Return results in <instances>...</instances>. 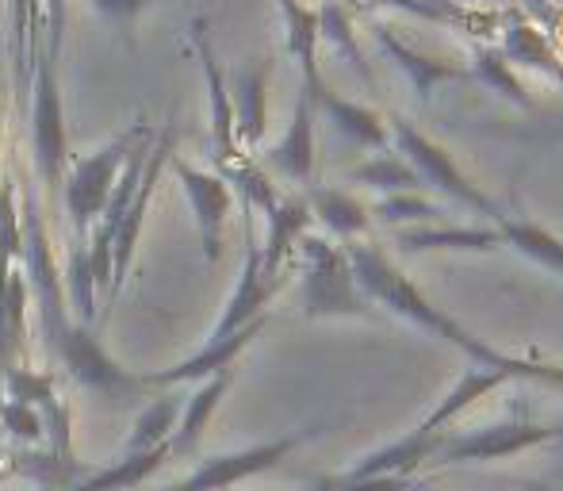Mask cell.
Returning a JSON list of instances; mask_svg holds the SVG:
<instances>
[{
  "label": "cell",
  "mask_w": 563,
  "mask_h": 491,
  "mask_svg": "<svg viewBox=\"0 0 563 491\" xmlns=\"http://www.w3.org/2000/svg\"><path fill=\"white\" fill-rule=\"evenodd\" d=\"M341 250H345L349 269H353V281H356V288H361V296L368 299V304L387 307L391 315L415 323V327L426 330V335L445 338L449 346H456L460 353H467L475 365L503 369L510 380H533V384H544V377H549V361L510 358V353L495 350V346H487L483 338H475L472 330H464L456 319H449L441 307H433L430 299H426V292L418 288L415 281H407V276H402L399 269L387 261V253L379 250L376 242L353 239V242L341 246Z\"/></svg>",
  "instance_id": "cell-1"
},
{
  "label": "cell",
  "mask_w": 563,
  "mask_h": 491,
  "mask_svg": "<svg viewBox=\"0 0 563 491\" xmlns=\"http://www.w3.org/2000/svg\"><path fill=\"white\" fill-rule=\"evenodd\" d=\"M58 58L62 54L46 51L43 39V23L35 28L27 46V62H31V150H35V173L43 181L46 193H58L66 170L74 162L69 154V139H66V112H62V85H58Z\"/></svg>",
  "instance_id": "cell-2"
},
{
  "label": "cell",
  "mask_w": 563,
  "mask_h": 491,
  "mask_svg": "<svg viewBox=\"0 0 563 491\" xmlns=\"http://www.w3.org/2000/svg\"><path fill=\"white\" fill-rule=\"evenodd\" d=\"M146 134H154V123L134 120L126 131H119L115 139H108L100 150L69 162L62 185H66V216H69V227H74V242H89L92 223H97V216L104 211V204H108V196H112L126 157H131V150L139 146Z\"/></svg>",
  "instance_id": "cell-3"
},
{
  "label": "cell",
  "mask_w": 563,
  "mask_h": 491,
  "mask_svg": "<svg viewBox=\"0 0 563 491\" xmlns=\"http://www.w3.org/2000/svg\"><path fill=\"white\" fill-rule=\"evenodd\" d=\"M299 276H303V315L330 319V315H372V304L353 281L349 258L338 242L322 234L299 239Z\"/></svg>",
  "instance_id": "cell-4"
},
{
  "label": "cell",
  "mask_w": 563,
  "mask_h": 491,
  "mask_svg": "<svg viewBox=\"0 0 563 491\" xmlns=\"http://www.w3.org/2000/svg\"><path fill=\"white\" fill-rule=\"evenodd\" d=\"M556 438H563V426L533 423L526 411V400H518L503 423H490L464 434H445V441L430 457V465H495L506 461V457L526 454L533 446H549Z\"/></svg>",
  "instance_id": "cell-5"
},
{
  "label": "cell",
  "mask_w": 563,
  "mask_h": 491,
  "mask_svg": "<svg viewBox=\"0 0 563 491\" xmlns=\"http://www.w3.org/2000/svg\"><path fill=\"white\" fill-rule=\"evenodd\" d=\"M387 123V139L395 142V150H399V157L410 165V170L418 173V181H422V188H438L441 196H449V200L464 204V208L479 211V216L487 219H498L503 216V208H498L490 196L479 193V185H472V181L464 177V170H460L456 162H452L449 150H441L438 142L426 139L418 127H410L402 116H391Z\"/></svg>",
  "instance_id": "cell-6"
},
{
  "label": "cell",
  "mask_w": 563,
  "mask_h": 491,
  "mask_svg": "<svg viewBox=\"0 0 563 491\" xmlns=\"http://www.w3.org/2000/svg\"><path fill=\"white\" fill-rule=\"evenodd\" d=\"M322 434V426H299V430H288L280 438H268V441H257V446H245V449H234V454H219V457H203L185 480L169 484L165 491H230L234 484L250 477H261V472L276 469L280 461H288L299 446L314 441Z\"/></svg>",
  "instance_id": "cell-7"
},
{
  "label": "cell",
  "mask_w": 563,
  "mask_h": 491,
  "mask_svg": "<svg viewBox=\"0 0 563 491\" xmlns=\"http://www.w3.org/2000/svg\"><path fill=\"white\" fill-rule=\"evenodd\" d=\"M173 154H177V123L169 120L154 134V142H150L142 177H139V185H134V196L126 200L123 219H119V231L112 242V288H108V307H115L119 292H123V284H126V273H131V261H134V246H139L142 223H146L150 200H154L162 177L169 173Z\"/></svg>",
  "instance_id": "cell-8"
},
{
  "label": "cell",
  "mask_w": 563,
  "mask_h": 491,
  "mask_svg": "<svg viewBox=\"0 0 563 491\" xmlns=\"http://www.w3.org/2000/svg\"><path fill=\"white\" fill-rule=\"evenodd\" d=\"M169 173L180 181V188H185V196H188V208H192V216H196V231H200L203 258H208V265H216V261L223 258V227H227L230 211H234V193H230V185L219 173L196 170V165H188L180 154H173Z\"/></svg>",
  "instance_id": "cell-9"
},
{
  "label": "cell",
  "mask_w": 563,
  "mask_h": 491,
  "mask_svg": "<svg viewBox=\"0 0 563 491\" xmlns=\"http://www.w3.org/2000/svg\"><path fill=\"white\" fill-rule=\"evenodd\" d=\"M284 284H288V281L265 276V269H261V242L253 239V219L245 216V258H242V273H238L234 292H230L223 315H219V323L211 327L208 338H227V335H234V330L250 327L253 319H261V315H265V307L273 304V296L284 288Z\"/></svg>",
  "instance_id": "cell-10"
},
{
  "label": "cell",
  "mask_w": 563,
  "mask_h": 491,
  "mask_svg": "<svg viewBox=\"0 0 563 491\" xmlns=\"http://www.w3.org/2000/svg\"><path fill=\"white\" fill-rule=\"evenodd\" d=\"M268 315H261V319H253L250 327L234 330V335L227 338H208V342L200 346V350L192 353V358L177 361V365L169 369H157V372H142V384L146 388H185V384H203V380L219 377V372L234 369L238 358H242L245 350L253 346V338L265 330Z\"/></svg>",
  "instance_id": "cell-11"
},
{
  "label": "cell",
  "mask_w": 563,
  "mask_h": 491,
  "mask_svg": "<svg viewBox=\"0 0 563 491\" xmlns=\"http://www.w3.org/2000/svg\"><path fill=\"white\" fill-rule=\"evenodd\" d=\"M188 43H192L196 58H200V69H203V85H208V105H211V162L227 165L234 162L242 150H238V139H234V108H230V92H227V74L216 58V46H211V35H208V20L203 15H192L188 23Z\"/></svg>",
  "instance_id": "cell-12"
},
{
  "label": "cell",
  "mask_w": 563,
  "mask_h": 491,
  "mask_svg": "<svg viewBox=\"0 0 563 491\" xmlns=\"http://www.w3.org/2000/svg\"><path fill=\"white\" fill-rule=\"evenodd\" d=\"M257 165L268 173V177H284L288 185H311L314 177V105L303 89L296 97V108H291L288 131L280 134V142H273L268 150H261Z\"/></svg>",
  "instance_id": "cell-13"
},
{
  "label": "cell",
  "mask_w": 563,
  "mask_h": 491,
  "mask_svg": "<svg viewBox=\"0 0 563 491\" xmlns=\"http://www.w3.org/2000/svg\"><path fill=\"white\" fill-rule=\"evenodd\" d=\"M268 77H273V62L268 58L242 62V66L227 77L230 108H234V139H238V150H242V154L261 150V139H265Z\"/></svg>",
  "instance_id": "cell-14"
},
{
  "label": "cell",
  "mask_w": 563,
  "mask_h": 491,
  "mask_svg": "<svg viewBox=\"0 0 563 491\" xmlns=\"http://www.w3.org/2000/svg\"><path fill=\"white\" fill-rule=\"evenodd\" d=\"M445 434L449 430L433 434V430L415 426L410 434L395 438L391 446H379V449H372V454H364L361 461H353L345 472H338V477L341 480H410V472L430 465V457L438 454Z\"/></svg>",
  "instance_id": "cell-15"
},
{
  "label": "cell",
  "mask_w": 563,
  "mask_h": 491,
  "mask_svg": "<svg viewBox=\"0 0 563 491\" xmlns=\"http://www.w3.org/2000/svg\"><path fill=\"white\" fill-rule=\"evenodd\" d=\"M311 219L314 216H311L307 196H280V204L265 216L268 231H265V242H261V269H265V276L288 281L291 265H296L299 239L311 231Z\"/></svg>",
  "instance_id": "cell-16"
},
{
  "label": "cell",
  "mask_w": 563,
  "mask_h": 491,
  "mask_svg": "<svg viewBox=\"0 0 563 491\" xmlns=\"http://www.w3.org/2000/svg\"><path fill=\"white\" fill-rule=\"evenodd\" d=\"M372 39H376V46L387 54V58L395 62V66L407 74V81L415 85L418 100H430L433 89L445 81H467V69L464 66H452L449 58H430V54L415 51L410 43H402L399 35H395L391 28H384V23H372Z\"/></svg>",
  "instance_id": "cell-17"
},
{
  "label": "cell",
  "mask_w": 563,
  "mask_h": 491,
  "mask_svg": "<svg viewBox=\"0 0 563 491\" xmlns=\"http://www.w3.org/2000/svg\"><path fill=\"white\" fill-rule=\"evenodd\" d=\"M303 92L311 97L314 112L327 116V120L334 123L349 142H356V146H368V150H384L387 146L384 116L372 112V108H364V105H353V100H345V97H338V92L327 85V77H322L319 85H311V89H303Z\"/></svg>",
  "instance_id": "cell-18"
},
{
  "label": "cell",
  "mask_w": 563,
  "mask_h": 491,
  "mask_svg": "<svg viewBox=\"0 0 563 491\" xmlns=\"http://www.w3.org/2000/svg\"><path fill=\"white\" fill-rule=\"evenodd\" d=\"M0 472L12 480H23L35 491H66L74 484H81L89 472L77 461H66V457H54L46 446L38 449H4L0 454Z\"/></svg>",
  "instance_id": "cell-19"
},
{
  "label": "cell",
  "mask_w": 563,
  "mask_h": 491,
  "mask_svg": "<svg viewBox=\"0 0 563 491\" xmlns=\"http://www.w3.org/2000/svg\"><path fill=\"white\" fill-rule=\"evenodd\" d=\"M510 66H526V69H541L563 89V58L549 46V39L533 28V23L521 15V8H506L503 12V46Z\"/></svg>",
  "instance_id": "cell-20"
},
{
  "label": "cell",
  "mask_w": 563,
  "mask_h": 491,
  "mask_svg": "<svg viewBox=\"0 0 563 491\" xmlns=\"http://www.w3.org/2000/svg\"><path fill=\"white\" fill-rule=\"evenodd\" d=\"M230 384H234V369L196 384V392L188 395L185 407H180L177 430H173V441H169L173 457H196V449H200V441H203V430H208L211 415L219 411V403H223V395L230 392Z\"/></svg>",
  "instance_id": "cell-21"
},
{
  "label": "cell",
  "mask_w": 563,
  "mask_h": 491,
  "mask_svg": "<svg viewBox=\"0 0 563 491\" xmlns=\"http://www.w3.org/2000/svg\"><path fill=\"white\" fill-rule=\"evenodd\" d=\"M307 204H311V216L327 227L334 239L353 242L364 239L372 231V216L353 193L345 188H330V185H307Z\"/></svg>",
  "instance_id": "cell-22"
},
{
  "label": "cell",
  "mask_w": 563,
  "mask_h": 491,
  "mask_svg": "<svg viewBox=\"0 0 563 491\" xmlns=\"http://www.w3.org/2000/svg\"><path fill=\"white\" fill-rule=\"evenodd\" d=\"M284 20V43L288 54L299 62V74H303V89L322 81L319 69V8L303 4V0H276Z\"/></svg>",
  "instance_id": "cell-23"
},
{
  "label": "cell",
  "mask_w": 563,
  "mask_h": 491,
  "mask_svg": "<svg viewBox=\"0 0 563 491\" xmlns=\"http://www.w3.org/2000/svg\"><path fill=\"white\" fill-rule=\"evenodd\" d=\"M503 384H510V377H506L503 369H487V365H472V369H464L460 372V380L449 388L445 395L438 400V407L430 411V415L422 418V430H433V434H441V430H449L452 426V418L456 415H464L467 407H472L475 400H483V395H490V392H498Z\"/></svg>",
  "instance_id": "cell-24"
},
{
  "label": "cell",
  "mask_w": 563,
  "mask_h": 491,
  "mask_svg": "<svg viewBox=\"0 0 563 491\" xmlns=\"http://www.w3.org/2000/svg\"><path fill=\"white\" fill-rule=\"evenodd\" d=\"M180 407H185V400H180V388H165L157 400H150L146 407L139 411V418H134V426H131V434H126L123 454H119V457L154 454V449L169 446L173 430H177Z\"/></svg>",
  "instance_id": "cell-25"
},
{
  "label": "cell",
  "mask_w": 563,
  "mask_h": 491,
  "mask_svg": "<svg viewBox=\"0 0 563 491\" xmlns=\"http://www.w3.org/2000/svg\"><path fill=\"white\" fill-rule=\"evenodd\" d=\"M495 234H498V246H510V250H518L521 258H529L533 265H544L563 276V239H556L552 231L529 223V219H510L503 211V216L495 219Z\"/></svg>",
  "instance_id": "cell-26"
},
{
  "label": "cell",
  "mask_w": 563,
  "mask_h": 491,
  "mask_svg": "<svg viewBox=\"0 0 563 491\" xmlns=\"http://www.w3.org/2000/svg\"><path fill=\"white\" fill-rule=\"evenodd\" d=\"M395 242L407 253H430V250H498L495 227H415L399 231Z\"/></svg>",
  "instance_id": "cell-27"
},
{
  "label": "cell",
  "mask_w": 563,
  "mask_h": 491,
  "mask_svg": "<svg viewBox=\"0 0 563 491\" xmlns=\"http://www.w3.org/2000/svg\"><path fill=\"white\" fill-rule=\"evenodd\" d=\"M219 177L230 185V193L242 200L245 211H261V216H268V211L280 204V193H276L273 177H268L265 170L257 165V157L253 154H238L234 162L219 165Z\"/></svg>",
  "instance_id": "cell-28"
},
{
  "label": "cell",
  "mask_w": 563,
  "mask_h": 491,
  "mask_svg": "<svg viewBox=\"0 0 563 491\" xmlns=\"http://www.w3.org/2000/svg\"><path fill=\"white\" fill-rule=\"evenodd\" d=\"M319 43H327L330 51L341 54V58L361 74V81L368 85V89H376V74L368 69L361 46H356L353 15H349V8L341 4V0H322L319 4Z\"/></svg>",
  "instance_id": "cell-29"
},
{
  "label": "cell",
  "mask_w": 563,
  "mask_h": 491,
  "mask_svg": "<svg viewBox=\"0 0 563 491\" xmlns=\"http://www.w3.org/2000/svg\"><path fill=\"white\" fill-rule=\"evenodd\" d=\"M467 77L479 85H487L490 92H498V97L514 100L518 108H533V97H529V89L518 81V74H514V66L506 62V54L498 51V46H472V66H467Z\"/></svg>",
  "instance_id": "cell-30"
},
{
  "label": "cell",
  "mask_w": 563,
  "mask_h": 491,
  "mask_svg": "<svg viewBox=\"0 0 563 491\" xmlns=\"http://www.w3.org/2000/svg\"><path fill=\"white\" fill-rule=\"evenodd\" d=\"M62 288H66V299L77 312L74 323L92 327V319H97V276H92V265H89V242L69 239L66 269H62Z\"/></svg>",
  "instance_id": "cell-31"
},
{
  "label": "cell",
  "mask_w": 563,
  "mask_h": 491,
  "mask_svg": "<svg viewBox=\"0 0 563 491\" xmlns=\"http://www.w3.org/2000/svg\"><path fill=\"white\" fill-rule=\"evenodd\" d=\"M349 185H368L376 188V193H418L422 188V181H418V173L410 170L407 162H402L399 154H376L368 157L364 165H353V170L345 173Z\"/></svg>",
  "instance_id": "cell-32"
},
{
  "label": "cell",
  "mask_w": 563,
  "mask_h": 491,
  "mask_svg": "<svg viewBox=\"0 0 563 491\" xmlns=\"http://www.w3.org/2000/svg\"><path fill=\"white\" fill-rule=\"evenodd\" d=\"M58 395V372L51 369H27L15 365L4 372V400L12 403H27V407H43Z\"/></svg>",
  "instance_id": "cell-33"
},
{
  "label": "cell",
  "mask_w": 563,
  "mask_h": 491,
  "mask_svg": "<svg viewBox=\"0 0 563 491\" xmlns=\"http://www.w3.org/2000/svg\"><path fill=\"white\" fill-rule=\"evenodd\" d=\"M368 216L379 219V223L399 227V223H418V219H441V208L418 193H391L376 208H368Z\"/></svg>",
  "instance_id": "cell-34"
},
{
  "label": "cell",
  "mask_w": 563,
  "mask_h": 491,
  "mask_svg": "<svg viewBox=\"0 0 563 491\" xmlns=\"http://www.w3.org/2000/svg\"><path fill=\"white\" fill-rule=\"evenodd\" d=\"M0 430H4L12 441H20V446H27V449L46 446L43 415H38L35 407H27V403L4 400V411H0Z\"/></svg>",
  "instance_id": "cell-35"
},
{
  "label": "cell",
  "mask_w": 563,
  "mask_h": 491,
  "mask_svg": "<svg viewBox=\"0 0 563 491\" xmlns=\"http://www.w3.org/2000/svg\"><path fill=\"white\" fill-rule=\"evenodd\" d=\"M89 4H92V12L108 15V20H115V23H126V20H134L150 0H89Z\"/></svg>",
  "instance_id": "cell-36"
},
{
  "label": "cell",
  "mask_w": 563,
  "mask_h": 491,
  "mask_svg": "<svg viewBox=\"0 0 563 491\" xmlns=\"http://www.w3.org/2000/svg\"><path fill=\"white\" fill-rule=\"evenodd\" d=\"M8 4H12V0H0V23H4V15H8Z\"/></svg>",
  "instance_id": "cell-37"
},
{
  "label": "cell",
  "mask_w": 563,
  "mask_h": 491,
  "mask_svg": "<svg viewBox=\"0 0 563 491\" xmlns=\"http://www.w3.org/2000/svg\"><path fill=\"white\" fill-rule=\"evenodd\" d=\"M0 411H4V372H0Z\"/></svg>",
  "instance_id": "cell-38"
}]
</instances>
